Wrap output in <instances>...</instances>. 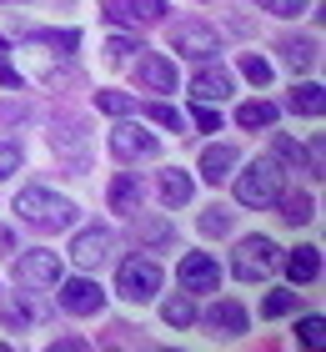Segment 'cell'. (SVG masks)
<instances>
[{
  "instance_id": "cell-7",
  "label": "cell",
  "mask_w": 326,
  "mask_h": 352,
  "mask_svg": "<svg viewBox=\"0 0 326 352\" xmlns=\"http://www.w3.org/2000/svg\"><path fill=\"white\" fill-rule=\"evenodd\" d=\"M101 307H106L101 282H91V277H71V282H60V312H71V317H95Z\"/></svg>"
},
{
  "instance_id": "cell-25",
  "label": "cell",
  "mask_w": 326,
  "mask_h": 352,
  "mask_svg": "<svg viewBox=\"0 0 326 352\" xmlns=\"http://www.w3.org/2000/svg\"><path fill=\"white\" fill-rule=\"evenodd\" d=\"M141 106V101H136ZM141 116L145 121H156V126H171V131H186V116L176 106H166V101H151V106H141Z\"/></svg>"
},
{
  "instance_id": "cell-18",
  "label": "cell",
  "mask_w": 326,
  "mask_h": 352,
  "mask_svg": "<svg viewBox=\"0 0 326 352\" xmlns=\"http://www.w3.org/2000/svg\"><path fill=\"white\" fill-rule=\"evenodd\" d=\"M271 156H276V162H286V166H296V171L306 166L312 176H321V162L312 156V146L301 151V146H296V141H291V136H276V141H271Z\"/></svg>"
},
{
  "instance_id": "cell-15",
  "label": "cell",
  "mask_w": 326,
  "mask_h": 352,
  "mask_svg": "<svg viewBox=\"0 0 326 352\" xmlns=\"http://www.w3.org/2000/svg\"><path fill=\"white\" fill-rule=\"evenodd\" d=\"M206 327L221 332V338H241V332L251 327V317H246V307H241V302H216V307L206 312Z\"/></svg>"
},
{
  "instance_id": "cell-1",
  "label": "cell",
  "mask_w": 326,
  "mask_h": 352,
  "mask_svg": "<svg viewBox=\"0 0 326 352\" xmlns=\"http://www.w3.org/2000/svg\"><path fill=\"white\" fill-rule=\"evenodd\" d=\"M15 212H21V221H30L36 232L75 227V201L60 197V191H51V186H25L21 197H15Z\"/></svg>"
},
{
  "instance_id": "cell-30",
  "label": "cell",
  "mask_w": 326,
  "mask_h": 352,
  "mask_svg": "<svg viewBox=\"0 0 326 352\" xmlns=\"http://www.w3.org/2000/svg\"><path fill=\"white\" fill-rule=\"evenodd\" d=\"M296 312V292H271L261 302V317H291Z\"/></svg>"
},
{
  "instance_id": "cell-26",
  "label": "cell",
  "mask_w": 326,
  "mask_h": 352,
  "mask_svg": "<svg viewBox=\"0 0 326 352\" xmlns=\"http://www.w3.org/2000/svg\"><path fill=\"white\" fill-rule=\"evenodd\" d=\"M241 76H246V81H251L256 91H266V86H271V60L246 51V56H241Z\"/></svg>"
},
{
  "instance_id": "cell-28",
  "label": "cell",
  "mask_w": 326,
  "mask_h": 352,
  "mask_svg": "<svg viewBox=\"0 0 326 352\" xmlns=\"http://www.w3.org/2000/svg\"><path fill=\"white\" fill-rule=\"evenodd\" d=\"M95 106H101L106 111V116H130V111H136V96H126V91H101V96H95Z\"/></svg>"
},
{
  "instance_id": "cell-24",
  "label": "cell",
  "mask_w": 326,
  "mask_h": 352,
  "mask_svg": "<svg viewBox=\"0 0 326 352\" xmlns=\"http://www.w3.org/2000/svg\"><path fill=\"white\" fill-rule=\"evenodd\" d=\"M40 317H45V307H40V302H36V297H15V302H10V307H5V322H10V327H25V322H40Z\"/></svg>"
},
{
  "instance_id": "cell-16",
  "label": "cell",
  "mask_w": 326,
  "mask_h": 352,
  "mask_svg": "<svg viewBox=\"0 0 326 352\" xmlns=\"http://www.w3.org/2000/svg\"><path fill=\"white\" fill-rule=\"evenodd\" d=\"M236 162H241V151L226 146V141H221V146H206V151H201V176H206L211 186H221L226 176L236 171Z\"/></svg>"
},
{
  "instance_id": "cell-9",
  "label": "cell",
  "mask_w": 326,
  "mask_h": 352,
  "mask_svg": "<svg viewBox=\"0 0 326 352\" xmlns=\"http://www.w3.org/2000/svg\"><path fill=\"white\" fill-rule=\"evenodd\" d=\"M110 247H116V236H110V227H86L71 236V262L75 267H101L110 257Z\"/></svg>"
},
{
  "instance_id": "cell-12",
  "label": "cell",
  "mask_w": 326,
  "mask_h": 352,
  "mask_svg": "<svg viewBox=\"0 0 326 352\" xmlns=\"http://www.w3.org/2000/svg\"><path fill=\"white\" fill-rule=\"evenodd\" d=\"M106 201H110V212H126V217H136V212H141V201H145V186H141V176H136V171H121L116 182H110Z\"/></svg>"
},
{
  "instance_id": "cell-32",
  "label": "cell",
  "mask_w": 326,
  "mask_h": 352,
  "mask_svg": "<svg viewBox=\"0 0 326 352\" xmlns=\"http://www.w3.org/2000/svg\"><path fill=\"white\" fill-rule=\"evenodd\" d=\"M201 232H206V236H226V232H231V212H221V206L201 212Z\"/></svg>"
},
{
  "instance_id": "cell-2",
  "label": "cell",
  "mask_w": 326,
  "mask_h": 352,
  "mask_svg": "<svg viewBox=\"0 0 326 352\" xmlns=\"http://www.w3.org/2000/svg\"><path fill=\"white\" fill-rule=\"evenodd\" d=\"M281 186H286V171L276 156H256V162L236 176V201L241 206H276V197H281Z\"/></svg>"
},
{
  "instance_id": "cell-6",
  "label": "cell",
  "mask_w": 326,
  "mask_h": 352,
  "mask_svg": "<svg viewBox=\"0 0 326 352\" xmlns=\"http://www.w3.org/2000/svg\"><path fill=\"white\" fill-rule=\"evenodd\" d=\"M101 15H106L110 25H136V30H145V25L166 21V0H106Z\"/></svg>"
},
{
  "instance_id": "cell-34",
  "label": "cell",
  "mask_w": 326,
  "mask_h": 352,
  "mask_svg": "<svg viewBox=\"0 0 326 352\" xmlns=\"http://www.w3.org/2000/svg\"><path fill=\"white\" fill-rule=\"evenodd\" d=\"M10 171H21V146H15V141H0V182H5Z\"/></svg>"
},
{
  "instance_id": "cell-5",
  "label": "cell",
  "mask_w": 326,
  "mask_h": 352,
  "mask_svg": "<svg viewBox=\"0 0 326 352\" xmlns=\"http://www.w3.org/2000/svg\"><path fill=\"white\" fill-rule=\"evenodd\" d=\"M171 45H176L186 60H211V56L221 51V36H216L206 21H181V25H171Z\"/></svg>"
},
{
  "instance_id": "cell-4",
  "label": "cell",
  "mask_w": 326,
  "mask_h": 352,
  "mask_svg": "<svg viewBox=\"0 0 326 352\" xmlns=\"http://www.w3.org/2000/svg\"><path fill=\"white\" fill-rule=\"evenodd\" d=\"M116 292H121L126 302H151V297L161 292V267H156L151 257H130V262H121V272H116Z\"/></svg>"
},
{
  "instance_id": "cell-31",
  "label": "cell",
  "mask_w": 326,
  "mask_h": 352,
  "mask_svg": "<svg viewBox=\"0 0 326 352\" xmlns=\"http://www.w3.org/2000/svg\"><path fill=\"white\" fill-rule=\"evenodd\" d=\"M266 15H281V21H291V15H301V10H312V0H256Z\"/></svg>"
},
{
  "instance_id": "cell-19",
  "label": "cell",
  "mask_w": 326,
  "mask_h": 352,
  "mask_svg": "<svg viewBox=\"0 0 326 352\" xmlns=\"http://www.w3.org/2000/svg\"><path fill=\"white\" fill-rule=\"evenodd\" d=\"M276 121H281V111H276L271 101H246V106H236V126H246V131H271Z\"/></svg>"
},
{
  "instance_id": "cell-10",
  "label": "cell",
  "mask_w": 326,
  "mask_h": 352,
  "mask_svg": "<svg viewBox=\"0 0 326 352\" xmlns=\"http://www.w3.org/2000/svg\"><path fill=\"white\" fill-rule=\"evenodd\" d=\"M156 151H161L156 136L141 131V126H116V131H110V156H116V162H151Z\"/></svg>"
},
{
  "instance_id": "cell-33",
  "label": "cell",
  "mask_w": 326,
  "mask_h": 352,
  "mask_svg": "<svg viewBox=\"0 0 326 352\" xmlns=\"http://www.w3.org/2000/svg\"><path fill=\"white\" fill-rule=\"evenodd\" d=\"M301 342L306 347H326V322H321V317H301Z\"/></svg>"
},
{
  "instance_id": "cell-29",
  "label": "cell",
  "mask_w": 326,
  "mask_h": 352,
  "mask_svg": "<svg viewBox=\"0 0 326 352\" xmlns=\"http://www.w3.org/2000/svg\"><path fill=\"white\" fill-rule=\"evenodd\" d=\"M276 201H281V217L286 221H312V197H301V191H291V197H286V191H281Z\"/></svg>"
},
{
  "instance_id": "cell-21",
  "label": "cell",
  "mask_w": 326,
  "mask_h": 352,
  "mask_svg": "<svg viewBox=\"0 0 326 352\" xmlns=\"http://www.w3.org/2000/svg\"><path fill=\"white\" fill-rule=\"evenodd\" d=\"M286 106L296 111V116H321V111H326V86H316V81H301L296 91L286 96Z\"/></svg>"
},
{
  "instance_id": "cell-17",
  "label": "cell",
  "mask_w": 326,
  "mask_h": 352,
  "mask_svg": "<svg viewBox=\"0 0 326 352\" xmlns=\"http://www.w3.org/2000/svg\"><path fill=\"white\" fill-rule=\"evenodd\" d=\"M196 197V182H191V176L181 171V166H171V171H161V201H166L171 206V212H176V206H186Z\"/></svg>"
},
{
  "instance_id": "cell-14",
  "label": "cell",
  "mask_w": 326,
  "mask_h": 352,
  "mask_svg": "<svg viewBox=\"0 0 326 352\" xmlns=\"http://www.w3.org/2000/svg\"><path fill=\"white\" fill-rule=\"evenodd\" d=\"M136 81H141V91H176V66L166 56H141L136 60Z\"/></svg>"
},
{
  "instance_id": "cell-38",
  "label": "cell",
  "mask_w": 326,
  "mask_h": 352,
  "mask_svg": "<svg viewBox=\"0 0 326 352\" xmlns=\"http://www.w3.org/2000/svg\"><path fill=\"white\" fill-rule=\"evenodd\" d=\"M0 51H5V41H0Z\"/></svg>"
},
{
  "instance_id": "cell-35",
  "label": "cell",
  "mask_w": 326,
  "mask_h": 352,
  "mask_svg": "<svg viewBox=\"0 0 326 352\" xmlns=\"http://www.w3.org/2000/svg\"><path fill=\"white\" fill-rule=\"evenodd\" d=\"M191 121L201 126V131H221V116L211 111V101H201V106H196V111H191Z\"/></svg>"
},
{
  "instance_id": "cell-11",
  "label": "cell",
  "mask_w": 326,
  "mask_h": 352,
  "mask_svg": "<svg viewBox=\"0 0 326 352\" xmlns=\"http://www.w3.org/2000/svg\"><path fill=\"white\" fill-rule=\"evenodd\" d=\"M15 282H25V287H56L60 282V257H56V252H21V262H15Z\"/></svg>"
},
{
  "instance_id": "cell-27",
  "label": "cell",
  "mask_w": 326,
  "mask_h": 352,
  "mask_svg": "<svg viewBox=\"0 0 326 352\" xmlns=\"http://www.w3.org/2000/svg\"><path fill=\"white\" fill-rule=\"evenodd\" d=\"M161 317H166V327H191L196 322V307H191V297L181 292V297H171L166 307H161Z\"/></svg>"
},
{
  "instance_id": "cell-20",
  "label": "cell",
  "mask_w": 326,
  "mask_h": 352,
  "mask_svg": "<svg viewBox=\"0 0 326 352\" xmlns=\"http://www.w3.org/2000/svg\"><path fill=\"white\" fill-rule=\"evenodd\" d=\"M286 277L291 282H316L321 277V252L316 247H296V252H291V257H286Z\"/></svg>"
},
{
  "instance_id": "cell-8",
  "label": "cell",
  "mask_w": 326,
  "mask_h": 352,
  "mask_svg": "<svg viewBox=\"0 0 326 352\" xmlns=\"http://www.w3.org/2000/svg\"><path fill=\"white\" fill-rule=\"evenodd\" d=\"M176 277H181V292H216L221 287V262L206 257V252H186Z\"/></svg>"
},
{
  "instance_id": "cell-23",
  "label": "cell",
  "mask_w": 326,
  "mask_h": 352,
  "mask_svg": "<svg viewBox=\"0 0 326 352\" xmlns=\"http://www.w3.org/2000/svg\"><path fill=\"white\" fill-rule=\"evenodd\" d=\"M136 217H141L136 232H141L145 247H166V242H171V221H166V217H145V212H136Z\"/></svg>"
},
{
  "instance_id": "cell-37",
  "label": "cell",
  "mask_w": 326,
  "mask_h": 352,
  "mask_svg": "<svg viewBox=\"0 0 326 352\" xmlns=\"http://www.w3.org/2000/svg\"><path fill=\"white\" fill-rule=\"evenodd\" d=\"M15 252V236H10V227H0V257H10Z\"/></svg>"
},
{
  "instance_id": "cell-36",
  "label": "cell",
  "mask_w": 326,
  "mask_h": 352,
  "mask_svg": "<svg viewBox=\"0 0 326 352\" xmlns=\"http://www.w3.org/2000/svg\"><path fill=\"white\" fill-rule=\"evenodd\" d=\"M130 51H136V41H130V36H116V41H110V56H116V60H126Z\"/></svg>"
},
{
  "instance_id": "cell-13",
  "label": "cell",
  "mask_w": 326,
  "mask_h": 352,
  "mask_svg": "<svg viewBox=\"0 0 326 352\" xmlns=\"http://www.w3.org/2000/svg\"><path fill=\"white\" fill-rule=\"evenodd\" d=\"M191 96L196 101H226V96H231V71L226 66H201L191 76Z\"/></svg>"
},
{
  "instance_id": "cell-3",
  "label": "cell",
  "mask_w": 326,
  "mask_h": 352,
  "mask_svg": "<svg viewBox=\"0 0 326 352\" xmlns=\"http://www.w3.org/2000/svg\"><path fill=\"white\" fill-rule=\"evenodd\" d=\"M276 262H281V247L271 242V236H246V242L236 247V257H231V272L241 282H261V277H271Z\"/></svg>"
},
{
  "instance_id": "cell-22",
  "label": "cell",
  "mask_w": 326,
  "mask_h": 352,
  "mask_svg": "<svg viewBox=\"0 0 326 352\" xmlns=\"http://www.w3.org/2000/svg\"><path fill=\"white\" fill-rule=\"evenodd\" d=\"M281 60H286L291 71H312V66H316V41H312V36H306V41H301V36H286V41H281Z\"/></svg>"
}]
</instances>
